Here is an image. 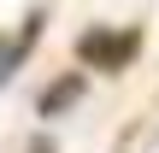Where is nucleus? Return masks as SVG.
Returning a JSON list of instances; mask_svg holds the SVG:
<instances>
[{"instance_id":"nucleus-1","label":"nucleus","mask_w":159,"mask_h":153,"mask_svg":"<svg viewBox=\"0 0 159 153\" xmlns=\"http://www.w3.org/2000/svg\"><path fill=\"white\" fill-rule=\"evenodd\" d=\"M142 47V35L136 29H124V35H106V29H94V35H83V59H94L100 71H124V59Z\"/></svg>"},{"instance_id":"nucleus-2","label":"nucleus","mask_w":159,"mask_h":153,"mask_svg":"<svg viewBox=\"0 0 159 153\" xmlns=\"http://www.w3.org/2000/svg\"><path fill=\"white\" fill-rule=\"evenodd\" d=\"M35 29H41V18H30V24H24V29H18V35H12V41L0 47V83H6V77H12V71L24 65V53H30V41H35Z\"/></svg>"},{"instance_id":"nucleus-3","label":"nucleus","mask_w":159,"mask_h":153,"mask_svg":"<svg viewBox=\"0 0 159 153\" xmlns=\"http://www.w3.org/2000/svg\"><path fill=\"white\" fill-rule=\"evenodd\" d=\"M77 94H83V77H65V83H53V88L41 94V112L53 118V112H65V106H71Z\"/></svg>"},{"instance_id":"nucleus-4","label":"nucleus","mask_w":159,"mask_h":153,"mask_svg":"<svg viewBox=\"0 0 159 153\" xmlns=\"http://www.w3.org/2000/svg\"><path fill=\"white\" fill-rule=\"evenodd\" d=\"M30 153H53V147H47V142H30Z\"/></svg>"}]
</instances>
